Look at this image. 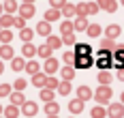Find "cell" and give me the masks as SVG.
Segmentation results:
<instances>
[{
  "mask_svg": "<svg viewBox=\"0 0 124 118\" xmlns=\"http://www.w3.org/2000/svg\"><path fill=\"white\" fill-rule=\"evenodd\" d=\"M96 11H99V4H94V2H81V4H77V7H75V13H77V17L94 15Z\"/></svg>",
  "mask_w": 124,
  "mask_h": 118,
  "instance_id": "obj_1",
  "label": "cell"
},
{
  "mask_svg": "<svg viewBox=\"0 0 124 118\" xmlns=\"http://www.w3.org/2000/svg\"><path fill=\"white\" fill-rule=\"evenodd\" d=\"M94 99H96L99 103H107V101L111 99V88H109V86H101L99 90L94 92Z\"/></svg>",
  "mask_w": 124,
  "mask_h": 118,
  "instance_id": "obj_2",
  "label": "cell"
},
{
  "mask_svg": "<svg viewBox=\"0 0 124 118\" xmlns=\"http://www.w3.org/2000/svg\"><path fill=\"white\" fill-rule=\"evenodd\" d=\"M92 65V58L90 56H75V65L77 69H88V67Z\"/></svg>",
  "mask_w": 124,
  "mask_h": 118,
  "instance_id": "obj_3",
  "label": "cell"
},
{
  "mask_svg": "<svg viewBox=\"0 0 124 118\" xmlns=\"http://www.w3.org/2000/svg\"><path fill=\"white\" fill-rule=\"evenodd\" d=\"M122 114H124V105L122 103L109 105V116H111V118H122Z\"/></svg>",
  "mask_w": 124,
  "mask_h": 118,
  "instance_id": "obj_4",
  "label": "cell"
},
{
  "mask_svg": "<svg viewBox=\"0 0 124 118\" xmlns=\"http://www.w3.org/2000/svg\"><path fill=\"white\" fill-rule=\"evenodd\" d=\"M96 4H99V9H105L107 13H113V11L118 9V4H116L113 0H99Z\"/></svg>",
  "mask_w": 124,
  "mask_h": 118,
  "instance_id": "obj_5",
  "label": "cell"
},
{
  "mask_svg": "<svg viewBox=\"0 0 124 118\" xmlns=\"http://www.w3.org/2000/svg\"><path fill=\"white\" fill-rule=\"evenodd\" d=\"M22 112H24L26 116H34L37 114V103H32V101H26L22 105Z\"/></svg>",
  "mask_w": 124,
  "mask_h": 118,
  "instance_id": "obj_6",
  "label": "cell"
},
{
  "mask_svg": "<svg viewBox=\"0 0 124 118\" xmlns=\"http://www.w3.org/2000/svg\"><path fill=\"white\" fill-rule=\"evenodd\" d=\"M32 15H34V7H32V4H22V7H19V17H32Z\"/></svg>",
  "mask_w": 124,
  "mask_h": 118,
  "instance_id": "obj_7",
  "label": "cell"
},
{
  "mask_svg": "<svg viewBox=\"0 0 124 118\" xmlns=\"http://www.w3.org/2000/svg\"><path fill=\"white\" fill-rule=\"evenodd\" d=\"M92 97V90L88 88V86H79L77 88V99H81V101H88Z\"/></svg>",
  "mask_w": 124,
  "mask_h": 118,
  "instance_id": "obj_8",
  "label": "cell"
},
{
  "mask_svg": "<svg viewBox=\"0 0 124 118\" xmlns=\"http://www.w3.org/2000/svg\"><path fill=\"white\" fill-rule=\"evenodd\" d=\"M111 73H109V71H107V69H103V71H101L99 73V82H101V86H109V82H111Z\"/></svg>",
  "mask_w": 124,
  "mask_h": 118,
  "instance_id": "obj_9",
  "label": "cell"
},
{
  "mask_svg": "<svg viewBox=\"0 0 124 118\" xmlns=\"http://www.w3.org/2000/svg\"><path fill=\"white\" fill-rule=\"evenodd\" d=\"M69 110H71L73 114H79V112L84 110V101H81V99H73V101L69 103Z\"/></svg>",
  "mask_w": 124,
  "mask_h": 118,
  "instance_id": "obj_10",
  "label": "cell"
},
{
  "mask_svg": "<svg viewBox=\"0 0 124 118\" xmlns=\"http://www.w3.org/2000/svg\"><path fill=\"white\" fill-rule=\"evenodd\" d=\"M37 32H39V34H43V37H49V32H51L49 22H41V24L37 26Z\"/></svg>",
  "mask_w": 124,
  "mask_h": 118,
  "instance_id": "obj_11",
  "label": "cell"
},
{
  "mask_svg": "<svg viewBox=\"0 0 124 118\" xmlns=\"http://www.w3.org/2000/svg\"><path fill=\"white\" fill-rule=\"evenodd\" d=\"M11 103H13V105H24V103H26L22 90H17V92H13V94H11Z\"/></svg>",
  "mask_w": 124,
  "mask_h": 118,
  "instance_id": "obj_12",
  "label": "cell"
},
{
  "mask_svg": "<svg viewBox=\"0 0 124 118\" xmlns=\"http://www.w3.org/2000/svg\"><path fill=\"white\" fill-rule=\"evenodd\" d=\"M45 112H47L49 116H58V112H60V107H58V103H54V101H49V103L45 105Z\"/></svg>",
  "mask_w": 124,
  "mask_h": 118,
  "instance_id": "obj_13",
  "label": "cell"
},
{
  "mask_svg": "<svg viewBox=\"0 0 124 118\" xmlns=\"http://www.w3.org/2000/svg\"><path fill=\"white\" fill-rule=\"evenodd\" d=\"M45 71H47V73H56V71H58V62H56L54 58H47V60H45Z\"/></svg>",
  "mask_w": 124,
  "mask_h": 118,
  "instance_id": "obj_14",
  "label": "cell"
},
{
  "mask_svg": "<svg viewBox=\"0 0 124 118\" xmlns=\"http://www.w3.org/2000/svg\"><path fill=\"white\" fill-rule=\"evenodd\" d=\"M62 77L66 79V82H71V79L75 77V67H64V69H62Z\"/></svg>",
  "mask_w": 124,
  "mask_h": 118,
  "instance_id": "obj_15",
  "label": "cell"
},
{
  "mask_svg": "<svg viewBox=\"0 0 124 118\" xmlns=\"http://www.w3.org/2000/svg\"><path fill=\"white\" fill-rule=\"evenodd\" d=\"M22 41H26V43H30L32 41V37H34V30H30V28H22Z\"/></svg>",
  "mask_w": 124,
  "mask_h": 118,
  "instance_id": "obj_16",
  "label": "cell"
},
{
  "mask_svg": "<svg viewBox=\"0 0 124 118\" xmlns=\"http://www.w3.org/2000/svg\"><path fill=\"white\" fill-rule=\"evenodd\" d=\"M0 58L4 60V58H13V47L11 45H2L0 47Z\"/></svg>",
  "mask_w": 124,
  "mask_h": 118,
  "instance_id": "obj_17",
  "label": "cell"
},
{
  "mask_svg": "<svg viewBox=\"0 0 124 118\" xmlns=\"http://www.w3.org/2000/svg\"><path fill=\"white\" fill-rule=\"evenodd\" d=\"M45 79H47V75H43V73H37V75H32V84L34 86H45Z\"/></svg>",
  "mask_w": 124,
  "mask_h": 118,
  "instance_id": "obj_18",
  "label": "cell"
},
{
  "mask_svg": "<svg viewBox=\"0 0 124 118\" xmlns=\"http://www.w3.org/2000/svg\"><path fill=\"white\" fill-rule=\"evenodd\" d=\"M11 39H13V32L7 30V28H2V30H0V43H9Z\"/></svg>",
  "mask_w": 124,
  "mask_h": 118,
  "instance_id": "obj_19",
  "label": "cell"
},
{
  "mask_svg": "<svg viewBox=\"0 0 124 118\" xmlns=\"http://www.w3.org/2000/svg\"><path fill=\"white\" fill-rule=\"evenodd\" d=\"M73 26H75V30H88V22H86V17H77Z\"/></svg>",
  "mask_w": 124,
  "mask_h": 118,
  "instance_id": "obj_20",
  "label": "cell"
},
{
  "mask_svg": "<svg viewBox=\"0 0 124 118\" xmlns=\"http://www.w3.org/2000/svg\"><path fill=\"white\" fill-rule=\"evenodd\" d=\"M22 52H24V56H26V58H30V56H34V54H37V47H34L32 43H26Z\"/></svg>",
  "mask_w": 124,
  "mask_h": 118,
  "instance_id": "obj_21",
  "label": "cell"
},
{
  "mask_svg": "<svg viewBox=\"0 0 124 118\" xmlns=\"http://www.w3.org/2000/svg\"><path fill=\"white\" fill-rule=\"evenodd\" d=\"M17 114H19L17 105H9V107L4 110V116H7V118H17Z\"/></svg>",
  "mask_w": 124,
  "mask_h": 118,
  "instance_id": "obj_22",
  "label": "cell"
},
{
  "mask_svg": "<svg viewBox=\"0 0 124 118\" xmlns=\"http://www.w3.org/2000/svg\"><path fill=\"white\" fill-rule=\"evenodd\" d=\"M75 54L77 56H90V45H75Z\"/></svg>",
  "mask_w": 124,
  "mask_h": 118,
  "instance_id": "obj_23",
  "label": "cell"
},
{
  "mask_svg": "<svg viewBox=\"0 0 124 118\" xmlns=\"http://www.w3.org/2000/svg\"><path fill=\"white\" fill-rule=\"evenodd\" d=\"M60 17V11L58 9H49L47 13H45V22H54V19H58Z\"/></svg>",
  "mask_w": 124,
  "mask_h": 118,
  "instance_id": "obj_24",
  "label": "cell"
},
{
  "mask_svg": "<svg viewBox=\"0 0 124 118\" xmlns=\"http://www.w3.org/2000/svg\"><path fill=\"white\" fill-rule=\"evenodd\" d=\"M118 34H120V26H116V24L107 26V37H109V39H116Z\"/></svg>",
  "mask_w": 124,
  "mask_h": 118,
  "instance_id": "obj_25",
  "label": "cell"
},
{
  "mask_svg": "<svg viewBox=\"0 0 124 118\" xmlns=\"http://www.w3.org/2000/svg\"><path fill=\"white\" fill-rule=\"evenodd\" d=\"M47 45H49L51 50H54V47H60L62 39H60V37H51V34H49V37H47Z\"/></svg>",
  "mask_w": 124,
  "mask_h": 118,
  "instance_id": "obj_26",
  "label": "cell"
},
{
  "mask_svg": "<svg viewBox=\"0 0 124 118\" xmlns=\"http://www.w3.org/2000/svg\"><path fill=\"white\" fill-rule=\"evenodd\" d=\"M39 56H43L45 60L51 58V47H49V45H41V47H39Z\"/></svg>",
  "mask_w": 124,
  "mask_h": 118,
  "instance_id": "obj_27",
  "label": "cell"
},
{
  "mask_svg": "<svg viewBox=\"0 0 124 118\" xmlns=\"http://www.w3.org/2000/svg\"><path fill=\"white\" fill-rule=\"evenodd\" d=\"M26 71L32 73V75H37V73H39V62H37V60H30V62L26 65Z\"/></svg>",
  "mask_w": 124,
  "mask_h": 118,
  "instance_id": "obj_28",
  "label": "cell"
},
{
  "mask_svg": "<svg viewBox=\"0 0 124 118\" xmlns=\"http://www.w3.org/2000/svg\"><path fill=\"white\" fill-rule=\"evenodd\" d=\"M111 56H107V58H99V67H101V71H103V69H109V67H111Z\"/></svg>",
  "mask_w": 124,
  "mask_h": 118,
  "instance_id": "obj_29",
  "label": "cell"
},
{
  "mask_svg": "<svg viewBox=\"0 0 124 118\" xmlns=\"http://www.w3.org/2000/svg\"><path fill=\"white\" fill-rule=\"evenodd\" d=\"M41 99H43L45 103H49L51 99H54V90H51V88H45V90L41 92Z\"/></svg>",
  "mask_w": 124,
  "mask_h": 118,
  "instance_id": "obj_30",
  "label": "cell"
},
{
  "mask_svg": "<svg viewBox=\"0 0 124 118\" xmlns=\"http://www.w3.org/2000/svg\"><path fill=\"white\" fill-rule=\"evenodd\" d=\"M17 9H19V7H17V2H15V0H7V7H4V11H7V13H15Z\"/></svg>",
  "mask_w": 124,
  "mask_h": 118,
  "instance_id": "obj_31",
  "label": "cell"
},
{
  "mask_svg": "<svg viewBox=\"0 0 124 118\" xmlns=\"http://www.w3.org/2000/svg\"><path fill=\"white\" fill-rule=\"evenodd\" d=\"M0 26H2V28L13 26V17H11V15H2V17H0Z\"/></svg>",
  "mask_w": 124,
  "mask_h": 118,
  "instance_id": "obj_32",
  "label": "cell"
},
{
  "mask_svg": "<svg viewBox=\"0 0 124 118\" xmlns=\"http://www.w3.org/2000/svg\"><path fill=\"white\" fill-rule=\"evenodd\" d=\"M103 47H105V50H113V52L118 50V45H116L113 39H109V37H107V39H103Z\"/></svg>",
  "mask_w": 124,
  "mask_h": 118,
  "instance_id": "obj_33",
  "label": "cell"
},
{
  "mask_svg": "<svg viewBox=\"0 0 124 118\" xmlns=\"http://www.w3.org/2000/svg\"><path fill=\"white\" fill-rule=\"evenodd\" d=\"M11 67H13V71H22V69H26V62L22 60V58H15Z\"/></svg>",
  "mask_w": 124,
  "mask_h": 118,
  "instance_id": "obj_34",
  "label": "cell"
},
{
  "mask_svg": "<svg viewBox=\"0 0 124 118\" xmlns=\"http://www.w3.org/2000/svg\"><path fill=\"white\" fill-rule=\"evenodd\" d=\"M62 13L66 15V17H71V15H75V7H73V4H69V2H66V4L62 7Z\"/></svg>",
  "mask_w": 124,
  "mask_h": 118,
  "instance_id": "obj_35",
  "label": "cell"
},
{
  "mask_svg": "<svg viewBox=\"0 0 124 118\" xmlns=\"http://www.w3.org/2000/svg\"><path fill=\"white\" fill-rule=\"evenodd\" d=\"M88 34H90V37H99L101 34V26L99 24H92V26L88 28Z\"/></svg>",
  "mask_w": 124,
  "mask_h": 118,
  "instance_id": "obj_36",
  "label": "cell"
},
{
  "mask_svg": "<svg viewBox=\"0 0 124 118\" xmlns=\"http://www.w3.org/2000/svg\"><path fill=\"white\" fill-rule=\"evenodd\" d=\"M58 90H60L62 94H69V92H71V84H69V82L64 79L62 84H58Z\"/></svg>",
  "mask_w": 124,
  "mask_h": 118,
  "instance_id": "obj_37",
  "label": "cell"
},
{
  "mask_svg": "<svg viewBox=\"0 0 124 118\" xmlns=\"http://www.w3.org/2000/svg\"><path fill=\"white\" fill-rule=\"evenodd\" d=\"M73 24H71V22H64V24H62L60 26V30H62V34H71V32H73Z\"/></svg>",
  "mask_w": 124,
  "mask_h": 118,
  "instance_id": "obj_38",
  "label": "cell"
},
{
  "mask_svg": "<svg viewBox=\"0 0 124 118\" xmlns=\"http://www.w3.org/2000/svg\"><path fill=\"white\" fill-rule=\"evenodd\" d=\"M92 118H105V110H103V107H94V110H92Z\"/></svg>",
  "mask_w": 124,
  "mask_h": 118,
  "instance_id": "obj_39",
  "label": "cell"
},
{
  "mask_svg": "<svg viewBox=\"0 0 124 118\" xmlns=\"http://www.w3.org/2000/svg\"><path fill=\"white\" fill-rule=\"evenodd\" d=\"M11 94V86L9 84H0V97H9Z\"/></svg>",
  "mask_w": 124,
  "mask_h": 118,
  "instance_id": "obj_40",
  "label": "cell"
},
{
  "mask_svg": "<svg viewBox=\"0 0 124 118\" xmlns=\"http://www.w3.org/2000/svg\"><path fill=\"white\" fill-rule=\"evenodd\" d=\"M45 86L51 88V90H54V88H58V79H56V77H47V79H45Z\"/></svg>",
  "mask_w": 124,
  "mask_h": 118,
  "instance_id": "obj_41",
  "label": "cell"
},
{
  "mask_svg": "<svg viewBox=\"0 0 124 118\" xmlns=\"http://www.w3.org/2000/svg\"><path fill=\"white\" fill-rule=\"evenodd\" d=\"M62 43H66V45H75V37H73V32H71V34H62Z\"/></svg>",
  "mask_w": 124,
  "mask_h": 118,
  "instance_id": "obj_42",
  "label": "cell"
},
{
  "mask_svg": "<svg viewBox=\"0 0 124 118\" xmlns=\"http://www.w3.org/2000/svg\"><path fill=\"white\" fill-rule=\"evenodd\" d=\"M64 62H66V65H75V54L66 52V54H64Z\"/></svg>",
  "mask_w": 124,
  "mask_h": 118,
  "instance_id": "obj_43",
  "label": "cell"
},
{
  "mask_svg": "<svg viewBox=\"0 0 124 118\" xmlns=\"http://www.w3.org/2000/svg\"><path fill=\"white\" fill-rule=\"evenodd\" d=\"M13 26H17V28H26V19H24V17H15V19H13Z\"/></svg>",
  "mask_w": 124,
  "mask_h": 118,
  "instance_id": "obj_44",
  "label": "cell"
},
{
  "mask_svg": "<svg viewBox=\"0 0 124 118\" xmlns=\"http://www.w3.org/2000/svg\"><path fill=\"white\" fill-rule=\"evenodd\" d=\"M49 2H51V7H54V9H62V7L66 4V0H49Z\"/></svg>",
  "mask_w": 124,
  "mask_h": 118,
  "instance_id": "obj_45",
  "label": "cell"
},
{
  "mask_svg": "<svg viewBox=\"0 0 124 118\" xmlns=\"http://www.w3.org/2000/svg\"><path fill=\"white\" fill-rule=\"evenodd\" d=\"M15 88H17V90H24L26 88V79H17V82H15Z\"/></svg>",
  "mask_w": 124,
  "mask_h": 118,
  "instance_id": "obj_46",
  "label": "cell"
},
{
  "mask_svg": "<svg viewBox=\"0 0 124 118\" xmlns=\"http://www.w3.org/2000/svg\"><path fill=\"white\" fill-rule=\"evenodd\" d=\"M118 79H122V82H124V67L118 69Z\"/></svg>",
  "mask_w": 124,
  "mask_h": 118,
  "instance_id": "obj_47",
  "label": "cell"
},
{
  "mask_svg": "<svg viewBox=\"0 0 124 118\" xmlns=\"http://www.w3.org/2000/svg\"><path fill=\"white\" fill-rule=\"evenodd\" d=\"M32 2H34V0H24V4H32Z\"/></svg>",
  "mask_w": 124,
  "mask_h": 118,
  "instance_id": "obj_48",
  "label": "cell"
},
{
  "mask_svg": "<svg viewBox=\"0 0 124 118\" xmlns=\"http://www.w3.org/2000/svg\"><path fill=\"white\" fill-rule=\"evenodd\" d=\"M0 17H2V4H0Z\"/></svg>",
  "mask_w": 124,
  "mask_h": 118,
  "instance_id": "obj_49",
  "label": "cell"
},
{
  "mask_svg": "<svg viewBox=\"0 0 124 118\" xmlns=\"http://www.w3.org/2000/svg\"><path fill=\"white\" fill-rule=\"evenodd\" d=\"M0 73H2V62H0Z\"/></svg>",
  "mask_w": 124,
  "mask_h": 118,
  "instance_id": "obj_50",
  "label": "cell"
},
{
  "mask_svg": "<svg viewBox=\"0 0 124 118\" xmlns=\"http://www.w3.org/2000/svg\"><path fill=\"white\" fill-rule=\"evenodd\" d=\"M47 118H58V116H47Z\"/></svg>",
  "mask_w": 124,
  "mask_h": 118,
  "instance_id": "obj_51",
  "label": "cell"
},
{
  "mask_svg": "<svg viewBox=\"0 0 124 118\" xmlns=\"http://www.w3.org/2000/svg\"><path fill=\"white\" fill-rule=\"evenodd\" d=\"M120 2H122V4H124V0H120Z\"/></svg>",
  "mask_w": 124,
  "mask_h": 118,
  "instance_id": "obj_52",
  "label": "cell"
},
{
  "mask_svg": "<svg viewBox=\"0 0 124 118\" xmlns=\"http://www.w3.org/2000/svg\"><path fill=\"white\" fill-rule=\"evenodd\" d=\"M0 112H2V107H0Z\"/></svg>",
  "mask_w": 124,
  "mask_h": 118,
  "instance_id": "obj_53",
  "label": "cell"
},
{
  "mask_svg": "<svg viewBox=\"0 0 124 118\" xmlns=\"http://www.w3.org/2000/svg\"><path fill=\"white\" fill-rule=\"evenodd\" d=\"M0 30H2V26H0Z\"/></svg>",
  "mask_w": 124,
  "mask_h": 118,
  "instance_id": "obj_54",
  "label": "cell"
},
{
  "mask_svg": "<svg viewBox=\"0 0 124 118\" xmlns=\"http://www.w3.org/2000/svg\"><path fill=\"white\" fill-rule=\"evenodd\" d=\"M88 2H90V0H88Z\"/></svg>",
  "mask_w": 124,
  "mask_h": 118,
  "instance_id": "obj_55",
  "label": "cell"
}]
</instances>
